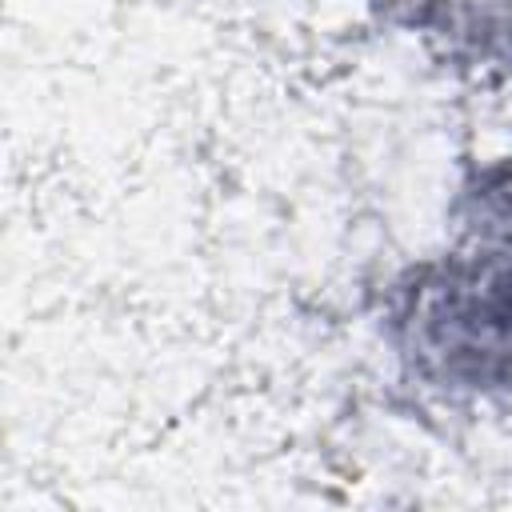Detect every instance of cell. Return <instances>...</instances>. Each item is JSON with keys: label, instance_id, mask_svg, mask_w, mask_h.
<instances>
[{"label": "cell", "instance_id": "1", "mask_svg": "<svg viewBox=\"0 0 512 512\" xmlns=\"http://www.w3.org/2000/svg\"><path fill=\"white\" fill-rule=\"evenodd\" d=\"M452 236L384 288L380 332L404 380L440 396H512V152L476 164Z\"/></svg>", "mask_w": 512, "mask_h": 512}]
</instances>
